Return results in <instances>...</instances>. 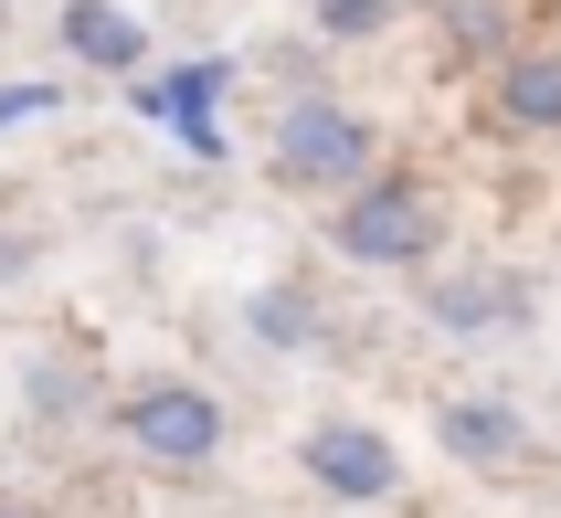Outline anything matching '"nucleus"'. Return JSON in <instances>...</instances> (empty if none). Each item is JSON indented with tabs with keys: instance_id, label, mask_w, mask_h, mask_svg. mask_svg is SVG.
<instances>
[{
	"instance_id": "ddd939ff",
	"label": "nucleus",
	"mask_w": 561,
	"mask_h": 518,
	"mask_svg": "<svg viewBox=\"0 0 561 518\" xmlns=\"http://www.w3.org/2000/svg\"><path fill=\"white\" fill-rule=\"evenodd\" d=\"M32 106H54V85H11V95H0V127H11V117H32Z\"/></svg>"
},
{
	"instance_id": "20e7f679",
	"label": "nucleus",
	"mask_w": 561,
	"mask_h": 518,
	"mask_svg": "<svg viewBox=\"0 0 561 518\" xmlns=\"http://www.w3.org/2000/svg\"><path fill=\"white\" fill-rule=\"evenodd\" d=\"M297 465H308L318 497H340V508H381V497H403V456H392V434L360 424V413H318L297 434Z\"/></svg>"
},
{
	"instance_id": "1a4fd4ad",
	"label": "nucleus",
	"mask_w": 561,
	"mask_h": 518,
	"mask_svg": "<svg viewBox=\"0 0 561 518\" xmlns=\"http://www.w3.org/2000/svg\"><path fill=\"white\" fill-rule=\"evenodd\" d=\"M244 329H254V349H286V360H297V349L329 338V307H318L308 275H265V286L244 297Z\"/></svg>"
},
{
	"instance_id": "0eeeda50",
	"label": "nucleus",
	"mask_w": 561,
	"mask_h": 518,
	"mask_svg": "<svg viewBox=\"0 0 561 518\" xmlns=\"http://www.w3.org/2000/svg\"><path fill=\"white\" fill-rule=\"evenodd\" d=\"M488 117H499L508 138H561V54H499Z\"/></svg>"
},
{
	"instance_id": "9b49d317",
	"label": "nucleus",
	"mask_w": 561,
	"mask_h": 518,
	"mask_svg": "<svg viewBox=\"0 0 561 518\" xmlns=\"http://www.w3.org/2000/svg\"><path fill=\"white\" fill-rule=\"evenodd\" d=\"M403 22V0H308V32L318 43H381Z\"/></svg>"
},
{
	"instance_id": "f8f14e48",
	"label": "nucleus",
	"mask_w": 561,
	"mask_h": 518,
	"mask_svg": "<svg viewBox=\"0 0 561 518\" xmlns=\"http://www.w3.org/2000/svg\"><path fill=\"white\" fill-rule=\"evenodd\" d=\"M445 43L499 64V54H508V0H445Z\"/></svg>"
},
{
	"instance_id": "6e6552de",
	"label": "nucleus",
	"mask_w": 561,
	"mask_h": 518,
	"mask_svg": "<svg viewBox=\"0 0 561 518\" xmlns=\"http://www.w3.org/2000/svg\"><path fill=\"white\" fill-rule=\"evenodd\" d=\"M64 54L95 64V74H138L149 64V22L117 11V0H64Z\"/></svg>"
},
{
	"instance_id": "f03ea898",
	"label": "nucleus",
	"mask_w": 561,
	"mask_h": 518,
	"mask_svg": "<svg viewBox=\"0 0 561 518\" xmlns=\"http://www.w3.org/2000/svg\"><path fill=\"white\" fill-rule=\"evenodd\" d=\"M329 254H350V265L371 275H413L445 254V202L435 181H413V170H371V181H350L340 202H329Z\"/></svg>"
},
{
	"instance_id": "9d476101",
	"label": "nucleus",
	"mask_w": 561,
	"mask_h": 518,
	"mask_svg": "<svg viewBox=\"0 0 561 518\" xmlns=\"http://www.w3.org/2000/svg\"><path fill=\"white\" fill-rule=\"evenodd\" d=\"M32 413H43V424H85L95 413V370L85 360H32Z\"/></svg>"
},
{
	"instance_id": "423d86ee",
	"label": "nucleus",
	"mask_w": 561,
	"mask_h": 518,
	"mask_svg": "<svg viewBox=\"0 0 561 518\" xmlns=\"http://www.w3.org/2000/svg\"><path fill=\"white\" fill-rule=\"evenodd\" d=\"M435 445L456 465H477V476H499V465L530 456V424H519V402H499V392H456L435 413Z\"/></svg>"
},
{
	"instance_id": "f257e3e1",
	"label": "nucleus",
	"mask_w": 561,
	"mask_h": 518,
	"mask_svg": "<svg viewBox=\"0 0 561 518\" xmlns=\"http://www.w3.org/2000/svg\"><path fill=\"white\" fill-rule=\"evenodd\" d=\"M381 170V127L360 117V106H340V95H286L276 127H265V181L297 191V202H340L350 181H371Z\"/></svg>"
},
{
	"instance_id": "7ed1b4c3",
	"label": "nucleus",
	"mask_w": 561,
	"mask_h": 518,
	"mask_svg": "<svg viewBox=\"0 0 561 518\" xmlns=\"http://www.w3.org/2000/svg\"><path fill=\"white\" fill-rule=\"evenodd\" d=\"M106 424H117V445L138 465H159V476H202V465L222 456V392H202V381H181V370L127 381Z\"/></svg>"
},
{
	"instance_id": "39448f33",
	"label": "nucleus",
	"mask_w": 561,
	"mask_h": 518,
	"mask_svg": "<svg viewBox=\"0 0 561 518\" xmlns=\"http://www.w3.org/2000/svg\"><path fill=\"white\" fill-rule=\"evenodd\" d=\"M424 318H435L445 338H508V329H530V275H508V265H435L424 275Z\"/></svg>"
}]
</instances>
